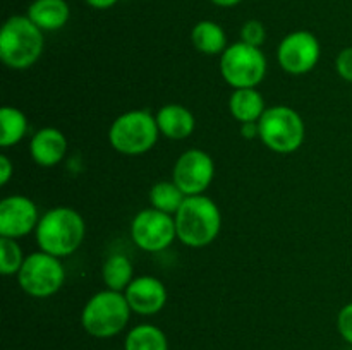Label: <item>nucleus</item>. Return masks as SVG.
Here are the masks:
<instances>
[{"label": "nucleus", "mask_w": 352, "mask_h": 350, "mask_svg": "<svg viewBox=\"0 0 352 350\" xmlns=\"http://www.w3.org/2000/svg\"><path fill=\"white\" fill-rule=\"evenodd\" d=\"M267 40V30L263 24L256 19H250L241 27V41L251 45V47L261 48V45Z\"/></svg>", "instance_id": "obj_24"}, {"label": "nucleus", "mask_w": 352, "mask_h": 350, "mask_svg": "<svg viewBox=\"0 0 352 350\" xmlns=\"http://www.w3.org/2000/svg\"><path fill=\"white\" fill-rule=\"evenodd\" d=\"M117 2H119V0H86V3H88L89 7H93V9H98V10L110 9V7L116 5Z\"/></svg>", "instance_id": "obj_29"}, {"label": "nucleus", "mask_w": 352, "mask_h": 350, "mask_svg": "<svg viewBox=\"0 0 352 350\" xmlns=\"http://www.w3.org/2000/svg\"><path fill=\"white\" fill-rule=\"evenodd\" d=\"M26 16L41 31H57L67 24L71 9L65 0H33Z\"/></svg>", "instance_id": "obj_16"}, {"label": "nucleus", "mask_w": 352, "mask_h": 350, "mask_svg": "<svg viewBox=\"0 0 352 350\" xmlns=\"http://www.w3.org/2000/svg\"><path fill=\"white\" fill-rule=\"evenodd\" d=\"M85 235V218L76 209L67 206H57L43 213L34 230L40 250L55 257L74 254L81 247Z\"/></svg>", "instance_id": "obj_1"}, {"label": "nucleus", "mask_w": 352, "mask_h": 350, "mask_svg": "<svg viewBox=\"0 0 352 350\" xmlns=\"http://www.w3.org/2000/svg\"><path fill=\"white\" fill-rule=\"evenodd\" d=\"M258 126H260L261 143L274 153H294L305 143V120L291 106H270L258 120Z\"/></svg>", "instance_id": "obj_6"}, {"label": "nucleus", "mask_w": 352, "mask_h": 350, "mask_svg": "<svg viewBox=\"0 0 352 350\" xmlns=\"http://www.w3.org/2000/svg\"><path fill=\"white\" fill-rule=\"evenodd\" d=\"M124 350H168L167 335L158 326L143 323L127 333Z\"/></svg>", "instance_id": "obj_21"}, {"label": "nucleus", "mask_w": 352, "mask_h": 350, "mask_svg": "<svg viewBox=\"0 0 352 350\" xmlns=\"http://www.w3.org/2000/svg\"><path fill=\"white\" fill-rule=\"evenodd\" d=\"M102 278L109 290L124 292L134 280L133 263L124 254H112L103 263Z\"/></svg>", "instance_id": "obj_19"}, {"label": "nucleus", "mask_w": 352, "mask_h": 350, "mask_svg": "<svg viewBox=\"0 0 352 350\" xmlns=\"http://www.w3.org/2000/svg\"><path fill=\"white\" fill-rule=\"evenodd\" d=\"M26 256L16 239L0 237V273L3 277H14L19 273Z\"/></svg>", "instance_id": "obj_23"}, {"label": "nucleus", "mask_w": 352, "mask_h": 350, "mask_svg": "<svg viewBox=\"0 0 352 350\" xmlns=\"http://www.w3.org/2000/svg\"><path fill=\"white\" fill-rule=\"evenodd\" d=\"M28 132V117L16 106H2L0 110V146L10 148L24 139Z\"/></svg>", "instance_id": "obj_20"}, {"label": "nucleus", "mask_w": 352, "mask_h": 350, "mask_svg": "<svg viewBox=\"0 0 352 350\" xmlns=\"http://www.w3.org/2000/svg\"><path fill=\"white\" fill-rule=\"evenodd\" d=\"M158 136L157 117L146 108L120 113L109 129L110 146L126 156H140L153 150Z\"/></svg>", "instance_id": "obj_5"}, {"label": "nucleus", "mask_w": 352, "mask_h": 350, "mask_svg": "<svg viewBox=\"0 0 352 350\" xmlns=\"http://www.w3.org/2000/svg\"><path fill=\"white\" fill-rule=\"evenodd\" d=\"M322 47L311 31H294L282 38L277 50L278 65L287 74L302 75L318 65Z\"/></svg>", "instance_id": "obj_10"}, {"label": "nucleus", "mask_w": 352, "mask_h": 350, "mask_svg": "<svg viewBox=\"0 0 352 350\" xmlns=\"http://www.w3.org/2000/svg\"><path fill=\"white\" fill-rule=\"evenodd\" d=\"M215 177V161L199 148L184 151L175 160L172 168V180L186 196L205 194Z\"/></svg>", "instance_id": "obj_11"}, {"label": "nucleus", "mask_w": 352, "mask_h": 350, "mask_svg": "<svg viewBox=\"0 0 352 350\" xmlns=\"http://www.w3.org/2000/svg\"><path fill=\"white\" fill-rule=\"evenodd\" d=\"M14 175V163L7 154H0V185H7Z\"/></svg>", "instance_id": "obj_27"}, {"label": "nucleus", "mask_w": 352, "mask_h": 350, "mask_svg": "<svg viewBox=\"0 0 352 350\" xmlns=\"http://www.w3.org/2000/svg\"><path fill=\"white\" fill-rule=\"evenodd\" d=\"M212 2L219 7H234L239 2H243V0H212Z\"/></svg>", "instance_id": "obj_30"}, {"label": "nucleus", "mask_w": 352, "mask_h": 350, "mask_svg": "<svg viewBox=\"0 0 352 350\" xmlns=\"http://www.w3.org/2000/svg\"><path fill=\"white\" fill-rule=\"evenodd\" d=\"M43 31L28 16H10L0 30V58L14 71H26L43 54Z\"/></svg>", "instance_id": "obj_3"}, {"label": "nucleus", "mask_w": 352, "mask_h": 350, "mask_svg": "<svg viewBox=\"0 0 352 350\" xmlns=\"http://www.w3.org/2000/svg\"><path fill=\"white\" fill-rule=\"evenodd\" d=\"M157 124L160 134L174 141L188 139L196 127V119L191 110L179 103H167L157 113Z\"/></svg>", "instance_id": "obj_15"}, {"label": "nucleus", "mask_w": 352, "mask_h": 350, "mask_svg": "<svg viewBox=\"0 0 352 350\" xmlns=\"http://www.w3.org/2000/svg\"><path fill=\"white\" fill-rule=\"evenodd\" d=\"M191 41L198 51L205 55H222L226 51L227 34L215 21H199L191 31Z\"/></svg>", "instance_id": "obj_18"}, {"label": "nucleus", "mask_w": 352, "mask_h": 350, "mask_svg": "<svg viewBox=\"0 0 352 350\" xmlns=\"http://www.w3.org/2000/svg\"><path fill=\"white\" fill-rule=\"evenodd\" d=\"M336 69L337 74L344 79V81L352 82V47L344 48L339 51L336 58Z\"/></svg>", "instance_id": "obj_26"}, {"label": "nucleus", "mask_w": 352, "mask_h": 350, "mask_svg": "<svg viewBox=\"0 0 352 350\" xmlns=\"http://www.w3.org/2000/svg\"><path fill=\"white\" fill-rule=\"evenodd\" d=\"M337 329L340 336L346 340L349 345H352V302L344 305L337 316Z\"/></svg>", "instance_id": "obj_25"}, {"label": "nucleus", "mask_w": 352, "mask_h": 350, "mask_svg": "<svg viewBox=\"0 0 352 350\" xmlns=\"http://www.w3.org/2000/svg\"><path fill=\"white\" fill-rule=\"evenodd\" d=\"M241 136H243L244 139H254V137H260V126H258V122L241 124Z\"/></svg>", "instance_id": "obj_28"}, {"label": "nucleus", "mask_w": 352, "mask_h": 350, "mask_svg": "<svg viewBox=\"0 0 352 350\" xmlns=\"http://www.w3.org/2000/svg\"><path fill=\"white\" fill-rule=\"evenodd\" d=\"M17 277V283L28 295L47 299L57 294L65 281V268L60 257L36 250L26 256Z\"/></svg>", "instance_id": "obj_8"}, {"label": "nucleus", "mask_w": 352, "mask_h": 350, "mask_svg": "<svg viewBox=\"0 0 352 350\" xmlns=\"http://www.w3.org/2000/svg\"><path fill=\"white\" fill-rule=\"evenodd\" d=\"M69 150L67 137L55 127L36 130L30 141V153L38 167L50 168L60 163Z\"/></svg>", "instance_id": "obj_14"}, {"label": "nucleus", "mask_w": 352, "mask_h": 350, "mask_svg": "<svg viewBox=\"0 0 352 350\" xmlns=\"http://www.w3.org/2000/svg\"><path fill=\"white\" fill-rule=\"evenodd\" d=\"M186 198L188 196L179 189L174 180H160L150 189L151 208L168 213V215H175Z\"/></svg>", "instance_id": "obj_22"}, {"label": "nucleus", "mask_w": 352, "mask_h": 350, "mask_svg": "<svg viewBox=\"0 0 352 350\" xmlns=\"http://www.w3.org/2000/svg\"><path fill=\"white\" fill-rule=\"evenodd\" d=\"M131 239L146 253H160L177 239L174 215L155 208L141 209L131 222Z\"/></svg>", "instance_id": "obj_9"}, {"label": "nucleus", "mask_w": 352, "mask_h": 350, "mask_svg": "<svg viewBox=\"0 0 352 350\" xmlns=\"http://www.w3.org/2000/svg\"><path fill=\"white\" fill-rule=\"evenodd\" d=\"M174 220L177 239L192 249L210 246L222 229L220 208L205 194L188 196L174 215Z\"/></svg>", "instance_id": "obj_2"}, {"label": "nucleus", "mask_w": 352, "mask_h": 350, "mask_svg": "<svg viewBox=\"0 0 352 350\" xmlns=\"http://www.w3.org/2000/svg\"><path fill=\"white\" fill-rule=\"evenodd\" d=\"M40 218L33 199L23 194L7 196L0 202V237L16 240L26 237L36 230Z\"/></svg>", "instance_id": "obj_12"}, {"label": "nucleus", "mask_w": 352, "mask_h": 350, "mask_svg": "<svg viewBox=\"0 0 352 350\" xmlns=\"http://www.w3.org/2000/svg\"><path fill=\"white\" fill-rule=\"evenodd\" d=\"M131 307L124 292H96L88 299L81 312V325L95 338H112L124 331L131 319Z\"/></svg>", "instance_id": "obj_4"}, {"label": "nucleus", "mask_w": 352, "mask_h": 350, "mask_svg": "<svg viewBox=\"0 0 352 350\" xmlns=\"http://www.w3.org/2000/svg\"><path fill=\"white\" fill-rule=\"evenodd\" d=\"M131 311L141 316L158 314L167 304V288L164 281L151 275H141L124 290Z\"/></svg>", "instance_id": "obj_13"}, {"label": "nucleus", "mask_w": 352, "mask_h": 350, "mask_svg": "<svg viewBox=\"0 0 352 350\" xmlns=\"http://www.w3.org/2000/svg\"><path fill=\"white\" fill-rule=\"evenodd\" d=\"M265 110V100L256 88L234 89L229 96V112L239 124L258 122Z\"/></svg>", "instance_id": "obj_17"}, {"label": "nucleus", "mask_w": 352, "mask_h": 350, "mask_svg": "<svg viewBox=\"0 0 352 350\" xmlns=\"http://www.w3.org/2000/svg\"><path fill=\"white\" fill-rule=\"evenodd\" d=\"M268 62L261 48L244 41L229 45L220 55V74L232 89L256 88L267 75Z\"/></svg>", "instance_id": "obj_7"}]
</instances>
